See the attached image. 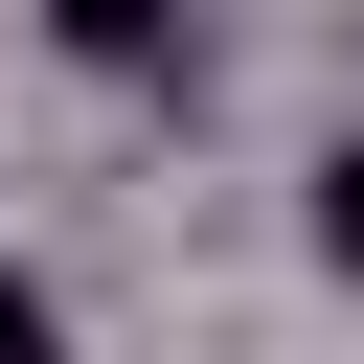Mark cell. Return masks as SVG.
I'll use <instances>...</instances> for the list:
<instances>
[{
	"label": "cell",
	"instance_id": "obj_2",
	"mask_svg": "<svg viewBox=\"0 0 364 364\" xmlns=\"http://www.w3.org/2000/svg\"><path fill=\"white\" fill-rule=\"evenodd\" d=\"M0 364H46V273H0Z\"/></svg>",
	"mask_w": 364,
	"mask_h": 364
},
{
	"label": "cell",
	"instance_id": "obj_1",
	"mask_svg": "<svg viewBox=\"0 0 364 364\" xmlns=\"http://www.w3.org/2000/svg\"><path fill=\"white\" fill-rule=\"evenodd\" d=\"M318 250H341V273H364V136H341V159H318Z\"/></svg>",
	"mask_w": 364,
	"mask_h": 364
}]
</instances>
